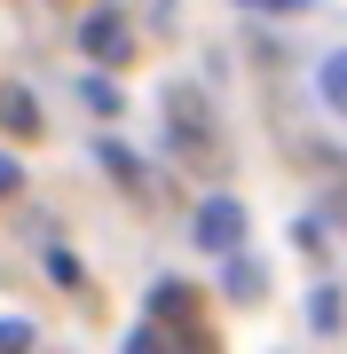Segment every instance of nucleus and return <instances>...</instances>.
I'll list each match as a JSON object with an SVG mask.
<instances>
[{
    "label": "nucleus",
    "mask_w": 347,
    "mask_h": 354,
    "mask_svg": "<svg viewBox=\"0 0 347 354\" xmlns=\"http://www.w3.org/2000/svg\"><path fill=\"white\" fill-rule=\"evenodd\" d=\"M87 48H95V55H103V48H111V55L127 48V39H118V16H95V24H87Z\"/></svg>",
    "instance_id": "obj_3"
},
{
    "label": "nucleus",
    "mask_w": 347,
    "mask_h": 354,
    "mask_svg": "<svg viewBox=\"0 0 347 354\" xmlns=\"http://www.w3.org/2000/svg\"><path fill=\"white\" fill-rule=\"evenodd\" d=\"M316 87H323V102H332V111H347V48H339L332 64L316 71Z\"/></svg>",
    "instance_id": "obj_2"
},
{
    "label": "nucleus",
    "mask_w": 347,
    "mask_h": 354,
    "mask_svg": "<svg viewBox=\"0 0 347 354\" xmlns=\"http://www.w3.org/2000/svg\"><path fill=\"white\" fill-rule=\"evenodd\" d=\"M244 8H300V0H244Z\"/></svg>",
    "instance_id": "obj_4"
},
{
    "label": "nucleus",
    "mask_w": 347,
    "mask_h": 354,
    "mask_svg": "<svg viewBox=\"0 0 347 354\" xmlns=\"http://www.w3.org/2000/svg\"><path fill=\"white\" fill-rule=\"evenodd\" d=\"M0 189H16V165H8V158H0Z\"/></svg>",
    "instance_id": "obj_5"
},
{
    "label": "nucleus",
    "mask_w": 347,
    "mask_h": 354,
    "mask_svg": "<svg viewBox=\"0 0 347 354\" xmlns=\"http://www.w3.org/2000/svg\"><path fill=\"white\" fill-rule=\"evenodd\" d=\"M237 236H244V213H237V205H206V213H197V244L221 252V244H237Z\"/></svg>",
    "instance_id": "obj_1"
}]
</instances>
